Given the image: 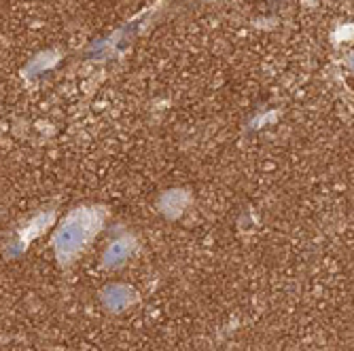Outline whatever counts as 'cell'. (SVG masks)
I'll use <instances>...</instances> for the list:
<instances>
[{"label": "cell", "instance_id": "cell-2", "mask_svg": "<svg viewBox=\"0 0 354 351\" xmlns=\"http://www.w3.org/2000/svg\"><path fill=\"white\" fill-rule=\"evenodd\" d=\"M136 301V294L132 288L127 285H111V288L104 290V305L111 311H123Z\"/></svg>", "mask_w": 354, "mask_h": 351}, {"label": "cell", "instance_id": "cell-3", "mask_svg": "<svg viewBox=\"0 0 354 351\" xmlns=\"http://www.w3.org/2000/svg\"><path fill=\"white\" fill-rule=\"evenodd\" d=\"M132 239L130 237H121V239H115L109 248H106V254H104V263L106 267H119L127 261V257L132 254Z\"/></svg>", "mask_w": 354, "mask_h": 351}, {"label": "cell", "instance_id": "cell-1", "mask_svg": "<svg viewBox=\"0 0 354 351\" xmlns=\"http://www.w3.org/2000/svg\"><path fill=\"white\" fill-rule=\"evenodd\" d=\"M102 227V212L95 208H81L66 216L53 237V248L59 263H71L87 248L93 235Z\"/></svg>", "mask_w": 354, "mask_h": 351}]
</instances>
